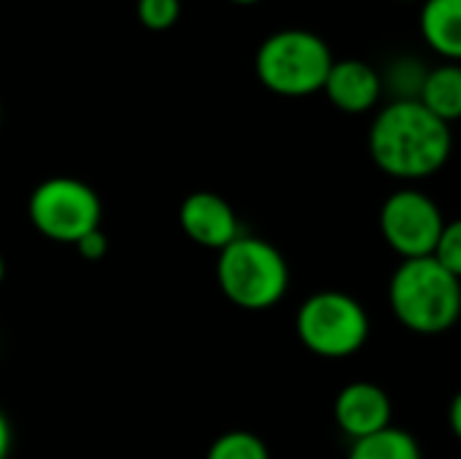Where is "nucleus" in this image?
<instances>
[{
  "instance_id": "obj_1",
  "label": "nucleus",
  "mask_w": 461,
  "mask_h": 459,
  "mask_svg": "<svg viewBox=\"0 0 461 459\" xmlns=\"http://www.w3.org/2000/svg\"><path fill=\"white\" fill-rule=\"evenodd\" d=\"M367 149L373 162L392 179L421 181L443 170L451 157V124L419 100H392L370 124Z\"/></svg>"
},
{
  "instance_id": "obj_2",
  "label": "nucleus",
  "mask_w": 461,
  "mask_h": 459,
  "mask_svg": "<svg viewBox=\"0 0 461 459\" xmlns=\"http://www.w3.org/2000/svg\"><path fill=\"white\" fill-rule=\"evenodd\" d=\"M389 306L411 333L440 335L459 322L461 279L435 257L402 260L389 281Z\"/></svg>"
},
{
  "instance_id": "obj_3",
  "label": "nucleus",
  "mask_w": 461,
  "mask_h": 459,
  "mask_svg": "<svg viewBox=\"0 0 461 459\" xmlns=\"http://www.w3.org/2000/svg\"><path fill=\"white\" fill-rule=\"evenodd\" d=\"M216 281L224 298L243 311H267L289 289V265L284 254L257 235H238L219 252Z\"/></svg>"
},
{
  "instance_id": "obj_4",
  "label": "nucleus",
  "mask_w": 461,
  "mask_h": 459,
  "mask_svg": "<svg viewBox=\"0 0 461 459\" xmlns=\"http://www.w3.org/2000/svg\"><path fill=\"white\" fill-rule=\"evenodd\" d=\"M335 65L327 41L311 30L289 27L267 35L257 49V78L281 97H308L324 89Z\"/></svg>"
},
{
  "instance_id": "obj_5",
  "label": "nucleus",
  "mask_w": 461,
  "mask_h": 459,
  "mask_svg": "<svg viewBox=\"0 0 461 459\" xmlns=\"http://www.w3.org/2000/svg\"><path fill=\"white\" fill-rule=\"evenodd\" d=\"M297 335L311 354L324 360H346L367 344L370 317L357 298L324 289L300 306Z\"/></svg>"
},
{
  "instance_id": "obj_6",
  "label": "nucleus",
  "mask_w": 461,
  "mask_h": 459,
  "mask_svg": "<svg viewBox=\"0 0 461 459\" xmlns=\"http://www.w3.org/2000/svg\"><path fill=\"white\" fill-rule=\"evenodd\" d=\"M27 214L43 238L76 246L86 233L100 227L103 203L86 181L51 176L32 189Z\"/></svg>"
},
{
  "instance_id": "obj_7",
  "label": "nucleus",
  "mask_w": 461,
  "mask_h": 459,
  "mask_svg": "<svg viewBox=\"0 0 461 459\" xmlns=\"http://www.w3.org/2000/svg\"><path fill=\"white\" fill-rule=\"evenodd\" d=\"M378 225L384 241L402 260H419L435 254V246L446 227V216L427 192L405 187L384 200Z\"/></svg>"
},
{
  "instance_id": "obj_8",
  "label": "nucleus",
  "mask_w": 461,
  "mask_h": 459,
  "mask_svg": "<svg viewBox=\"0 0 461 459\" xmlns=\"http://www.w3.org/2000/svg\"><path fill=\"white\" fill-rule=\"evenodd\" d=\"M178 219L189 241L213 252L227 249L240 235L235 208L216 192H192L181 203Z\"/></svg>"
},
{
  "instance_id": "obj_9",
  "label": "nucleus",
  "mask_w": 461,
  "mask_h": 459,
  "mask_svg": "<svg viewBox=\"0 0 461 459\" xmlns=\"http://www.w3.org/2000/svg\"><path fill=\"white\" fill-rule=\"evenodd\" d=\"M335 422L351 441H362L392 427V400L373 381H351L335 398Z\"/></svg>"
},
{
  "instance_id": "obj_10",
  "label": "nucleus",
  "mask_w": 461,
  "mask_h": 459,
  "mask_svg": "<svg viewBox=\"0 0 461 459\" xmlns=\"http://www.w3.org/2000/svg\"><path fill=\"white\" fill-rule=\"evenodd\" d=\"M321 92L343 114H367L384 95V76L365 60H335Z\"/></svg>"
},
{
  "instance_id": "obj_11",
  "label": "nucleus",
  "mask_w": 461,
  "mask_h": 459,
  "mask_svg": "<svg viewBox=\"0 0 461 459\" xmlns=\"http://www.w3.org/2000/svg\"><path fill=\"white\" fill-rule=\"evenodd\" d=\"M419 27L435 54L461 62V0H424Z\"/></svg>"
},
{
  "instance_id": "obj_12",
  "label": "nucleus",
  "mask_w": 461,
  "mask_h": 459,
  "mask_svg": "<svg viewBox=\"0 0 461 459\" xmlns=\"http://www.w3.org/2000/svg\"><path fill=\"white\" fill-rule=\"evenodd\" d=\"M419 103L446 124L461 119V62H443L427 70Z\"/></svg>"
},
{
  "instance_id": "obj_13",
  "label": "nucleus",
  "mask_w": 461,
  "mask_h": 459,
  "mask_svg": "<svg viewBox=\"0 0 461 459\" xmlns=\"http://www.w3.org/2000/svg\"><path fill=\"white\" fill-rule=\"evenodd\" d=\"M348 459H424V452L408 430L386 427L375 436L354 441Z\"/></svg>"
},
{
  "instance_id": "obj_14",
  "label": "nucleus",
  "mask_w": 461,
  "mask_h": 459,
  "mask_svg": "<svg viewBox=\"0 0 461 459\" xmlns=\"http://www.w3.org/2000/svg\"><path fill=\"white\" fill-rule=\"evenodd\" d=\"M205 459H270V452L259 436L249 430H230L211 444Z\"/></svg>"
},
{
  "instance_id": "obj_15",
  "label": "nucleus",
  "mask_w": 461,
  "mask_h": 459,
  "mask_svg": "<svg viewBox=\"0 0 461 459\" xmlns=\"http://www.w3.org/2000/svg\"><path fill=\"white\" fill-rule=\"evenodd\" d=\"M181 16V0H138V19L149 30H167Z\"/></svg>"
},
{
  "instance_id": "obj_16",
  "label": "nucleus",
  "mask_w": 461,
  "mask_h": 459,
  "mask_svg": "<svg viewBox=\"0 0 461 459\" xmlns=\"http://www.w3.org/2000/svg\"><path fill=\"white\" fill-rule=\"evenodd\" d=\"M432 257H435L448 273H454L456 279H461V219L446 222L443 235H440V241H438Z\"/></svg>"
},
{
  "instance_id": "obj_17",
  "label": "nucleus",
  "mask_w": 461,
  "mask_h": 459,
  "mask_svg": "<svg viewBox=\"0 0 461 459\" xmlns=\"http://www.w3.org/2000/svg\"><path fill=\"white\" fill-rule=\"evenodd\" d=\"M76 252L84 257V260H89V262H100L105 254H108V238H105V233L97 227V230H92V233H86L78 243H76Z\"/></svg>"
},
{
  "instance_id": "obj_18",
  "label": "nucleus",
  "mask_w": 461,
  "mask_h": 459,
  "mask_svg": "<svg viewBox=\"0 0 461 459\" xmlns=\"http://www.w3.org/2000/svg\"><path fill=\"white\" fill-rule=\"evenodd\" d=\"M8 454H11V425L0 411V459H8Z\"/></svg>"
},
{
  "instance_id": "obj_19",
  "label": "nucleus",
  "mask_w": 461,
  "mask_h": 459,
  "mask_svg": "<svg viewBox=\"0 0 461 459\" xmlns=\"http://www.w3.org/2000/svg\"><path fill=\"white\" fill-rule=\"evenodd\" d=\"M448 422H451V430H454L456 441L461 444V390L456 392L454 403H451V411H448Z\"/></svg>"
},
{
  "instance_id": "obj_20",
  "label": "nucleus",
  "mask_w": 461,
  "mask_h": 459,
  "mask_svg": "<svg viewBox=\"0 0 461 459\" xmlns=\"http://www.w3.org/2000/svg\"><path fill=\"white\" fill-rule=\"evenodd\" d=\"M3 279H5V257L0 254V284H3Z\"/></svg>"
},
{
  "instance_id": "obj_21",
  "label": "nucleus",
  "mask_w": 461,
  "mask_h": 459,
  "mask_svg": "<svg viewBox=\"0 0 461 459\" xmlns=\"http://www.w3.org/2000/svg\"><path fill=\"white\" fill-rule=\"evenodd\" d=\"M230 3H238V5H254V3H259V0H230Z\"/></svg>"
},
{
  "instance_id": "obj_22",
  "label": "nucleus",
  "mask_w": 461,
  "mask_h": 459,
  "mask_svg": "<svg viewBox=\"0 0 461 459\" xmlns=\"http://www.w3.org/2000/svg\"><path fill=\"white\" fill-rule=\"evenodd\" d=\"M397 3H424V0H397Z\"/></svg>"
},
{
  "instance_id": "obj_23",
  "label": "nucleus",
  "mask_w": 461,
  "mask_h": 459,
  "mask_svg": "<svg viewBox=\"0 0 461 459\" xmlns=\"http://www.w3.org/2000/svg\"><path fill=\"white\" fill-rule=\"evenodd\" d=\"M0 119H3V111H0Z\"/></svg>"
}]
</instances>
